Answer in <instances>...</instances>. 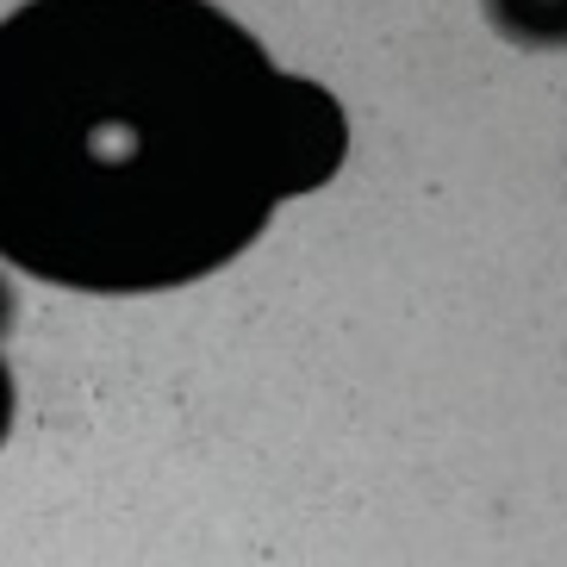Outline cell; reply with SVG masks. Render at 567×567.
<instances>
[{
  "mask_svg": "<svg viewBox=\"0 0 567 567\" xmlns=\"http://www.w3.org/2000/svg\"><path fill=\"white\" fill-rule=\"evenodd\" d=\"M343 151H350V118H343L337 94L281 69V87H275V182H281V200H300V194L324 187L343 168Z\"/></svg>",
  "mask_w": 567,
  "mask_h": 567,
  "instance_id": "7a4b0ae2",
  "label": "cell"
},
{
  "mask_svg": "<svg viewBox=\"0 0 567 567\" xmlns=\"http://www.w3.org/2000/svg\"><path fill=\"white\" fill-rule=\"evenodd\" d=\"M7 312H13V300H7V287H0V324H7Z\"/></svg>",
  "mask_w": 567,
  "mask_h": 567,
  "instance_id": "5b68a950",
  "label": "cell"
},
{
  "mask_svg": "<svg viewBox=\"0 0 567 567\" xmlns=\"http://www.w3.org/2000/svg\"><path fill=\"white\" fill-rule=\"evenodd\" d=\"M268 63L213 0H25L0 19V262L168 293L244 256L275 182Z\"/></svg>",
  "mask_w": 567,
  "mask_h": 567,
  "instance_id": "6da1fadb",
  "label": "cell"
},
{
  "mask_svg": "<svg viewBox=\"0 0 567 567\" xmlns=\"http://www.w3.org/2000/svg\"><path fill=\"white\" fill-rule=\"evenodd\" d=\"M13 374H7V362H0V443H7V431H13Z\"/></svg>",
  "mask_w": 567,
  "mask_h": 567,
  "instance_id": "277c9868",
  "label": "cell"
},
{
  "mask_svg": "<svg viewBox=\"0 0 567 567\" xmlns=\"http://www.w3.org/2000/svg\"><path fill=\"white\" fill-rule=\"evenodd\" d=\"M486 19L524 51H567V0H486Z\"/></svg>",
  "mask_w": 567,
  "mask_h": 567,
  "instance_id": "3957f363",
  "label": "cell"
}]
</instances>
